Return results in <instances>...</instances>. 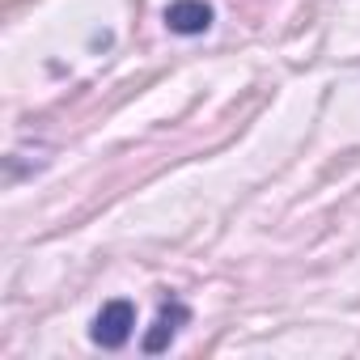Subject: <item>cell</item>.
Wrapping results in <instances>:
<instances>
[{
  "mask_svg": "<svg viewBox=\"0 0 360 360\" xmlns=\"http://www.w3.org/2000/svg\"><path fill=\"white\" fill-rule=\"evenodd\" d=\"M187 322H191V309H187L183 301H165V305H161V314H157V322H153V330L144 335V352H148V356L165 352V347H169V339L183 330Z\"/></svg>",
  "mask_w": 360,
  "mask_h": 360,
  "instance_id": "cell-3",
  "label": "cell"
},
{
  "mask_svg": "<svg viewBox=\"0 0 360 360\" xmlns=\"http://www.w3.org/2000/svg\"><path fill=\"white\" fill-rule=\"evenodd\" d=\"M131 326H136V305L127 301V297H115V301H106L102 309H98V318H94V326H89V339L98 343V347H123L127 339H131Z\"/></svg>",
  "mask_w": 360,
  "mask_h": 360,
  "instance_id": "cell-1",
  "label": "cell"
},
{
  "mask_svg": "<svg viewBox=\"0 0 360 360\" xmlns=\"http://www.w3.org/2000/svg\"><path fill=\"white\" fill-rule=\"evenodd\" d=\"M212 22H217V9L208 5V0H174V5L165 9V26L174 34H183V39L208 34Z\"/></svg>",
  "mask_w": 360,
  "mask_h": 360,
  "instance_id": "cell-2",
  "label": "cell"
}]
</instances>
